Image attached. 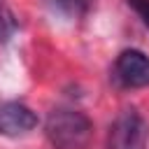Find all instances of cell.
Here are the masks:
<instances>
[{"instance_id": "1", "label": "cell", "mask_w": 149, "mask_h": 149, "mask_svg": "<svg viewBox=\"0 0 149 149\" xmlns=\"http://www.w3.org/2000/svg\"><path fill=\"white\" fill-rule=\"evenodd\" d=\"M93 133L91 119L72 107H56L47 114L44 135L54 149H86Z\"/></svg>"}, {"instance_id": "2", "label": "cell", "mask_w": 149, "mask_h": 149, "mask_svg": "<svg viewBox=\"0 0 149 149\" xmlns=\"http://www.w3.org/2000/svg\"><path fill=\"white\" fill-rule=\"evenodd\" d=\"M147 144V123L142 114L133 107L121 109L109 126L107 149H144Z\"/></svg>"}, {"instance_id": "3", "label": "cell", "mask_w": 149, "mask_h": 149, "mask_svg": "<svg viewBox=\"0 0 149 149\" xmlns=\"http://www.w3.org/2000/svg\"><path fill=\"white\" fill-rule=\"evenodd\" d=\"M114 79L123 88L149 86V56L140 49H123L114 61Z\"/></svg>"}, {"instance_id": "4", "label": "cell", "mask_w": 149, "mask_h": 149, "mask_svg": "<svg viewBox=\"0 0 149 149\" xmlns=\"http://www.w3.org/2000/svg\"><path fill=\"white\" fill-rule=\"evenodd\" d=\"M37 126V114L19 102V100H5L0 102V135L5 137H21L35 130Z\"/></svg>"}, {"instance_id": "5", "label": "cell", "mask_w": 149, "mask_h": 149, "mask_svg": "<svg viewBox=\"0 0 149 149\" xmlns=\"http://www.w3.org/2000/svg\"><path fill=\"white\" fill-rule=\"evenodd\" d=\"M47 5L51 7L54 14L74 21V19L86 16V12L91 7V0H47Z\"/></svg>"}, {"instance_id": "6", "label": "cell", "mask_w": 149, "mask_h": 149, "mask_svg": "<svg viewBox=\"0 0 149 149\" xmlns=\"http://www.w3.org/2000/svg\"><path fill=\"white\" fill-rule=\"evenodd\" d=\"M16 30H19V19H16L14 12L0 0V42H9Z\"/></svg>"}, {"instance_id": "7", "label": "cell", "mask_w": 149, "mask_h": 149, "mask_svg": "<svg viewBox=\"0 0 149 149\" xmlns=\"http://www.w3.org/2000/svg\"><path fill=\"white\" fill-rule=\"evenodd\" d=\"M128 5L135 9V14L142 19V23L149 28V0H128Z\"/></svg>"}]
</instances>
